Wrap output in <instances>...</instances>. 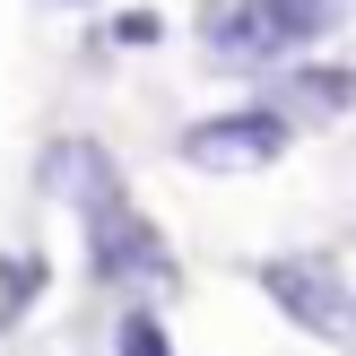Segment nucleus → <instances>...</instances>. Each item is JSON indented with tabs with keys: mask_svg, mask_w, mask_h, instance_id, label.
Returning a JSON list of instances; mask_svg holds the SVG:
<instances>
[{
	"mask_svg": "<svg viewBox=\"0 0 356 356\" xmlns=\"http://www.w3.org/2000/svg\"><path fill=\"white\" fill-rule=\"evenodd\" d=\"M122 356H165V339H156L148 313H131V322H122Z\"/></svg>",
	"mask_w": 356,
	"mask_h": 356,
	"instance_id": "7",
	"label": "nucleus"
},
{
	"mask_svg": "<svg viewBox=\"0 0 356 356\" xmlns=\"http://www.w3.org/2000/svg\"><path fill=\"white\" fill-rule=\"evenodd\" d=\"M296 139V122L278 113V104H235V113H209L191 122L183 139H174V156L200 174H252V165H278Z\"/></svg>",
	"mask_w": 356,
	"mask_h": 356,
	"instance_id": "2",
	"label": "nucleus"
},
{
	"mask_svg": "<svg viewBox=\"0 0 356 356\" xmlns=\"http://www.w3.org/2000/svg\"><path fill=\"white\" fill-rule=\"evenodd\" d=\"M296 96L322 104V113H339V104H356V70H296Z\"/></svg>",
	"mask_w": 356,
	"mask_h": 356,
	"instance_id": "5",
	"label": "nucleus"
},
{
	"mask_svg": "<svg viewBox=\"0 0 356 356\" xmlns=\"http://www.w3.org/2000/svg\"><path fill=\"white\" fill-rule=\"evenodd\" d=\"M35 278H44V270H35L26 252H9V261H0V322H17V313H26V296H35Z\"/></svg>",
	"mask_w": 356,
	"mask_h": 356,
	"instance_id": "6",
	"label": "nucleus"
},
{
	"mask_svg": "<svg viewBox=\"0 0 356 356\" xmlns=\"http://www.w3.org/2000/svg\"><path fill=\"white\" fill-rule=\"evenodd\" d=\"M252 278H261V296H270L296 330H313V339H330V330L356 313V296L339 287V270H330V261H261Z\"/></svg>",
	"mask_w": 356,
	"mask_h": 356,
	"instance_id": "4",
	"label": "nucleus"
},
{
	"mask_svg": "<svg viewBox=\"0 0 356 356\" xmlns=\"http://www.w3.org/2000/svg\"><path fill=\"white\" fill-rule=\"evenodd\" d=\"M79 209H87V243H96V270H104V278H139V287L174 278V261H165V243H156V226L122 200V183H104V174H96V183L79 191Z\"/></svg>",
	"mask_w": 356,
	"mask_h": 356,
	"instance_id": "3",
	"label": "nucleus"
},
{
	"mask_svg": "<svg viewBox=\"0 0 356 356\" xmlns=\"http://www.w3.org/2000/svg\"><path fill=\"white\" fill-rule=\"evenodd\" d=\"M339 17H348V0H226L200 35L218 61H278V52L322 44Z\"/></svg>",
	"mask_w": 356,
	"mask_h": 356,
	"instance_id": "1",
	"label": "nucleus"
}]
</instances>
